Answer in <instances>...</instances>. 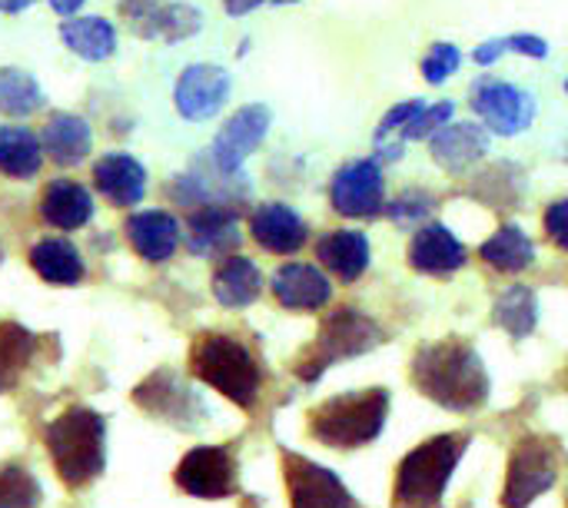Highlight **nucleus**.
Returning <instances> with one entry per match:
<instances>
[{"label": "nucleus", "instance_id": "a19ab883", "mask_svg": "<svg viewBox=\"0 0 568 508\" xmlns=\"http://www.w3.org/2000/svg\"><path fill=\"white\" fill-rule=\"evenodd\" d=\"M505 51H509V37H492V41H485V44H479V47H476L472 60H476L479 67H492Z\"/></svg>", "mask_w": 568, "mask_h": 508}, {"label": "nucleus", "instance_id": "cd10ccee", "mask_svg": "<svg viewBox=\"0 0 568 508\" xmlns=\"http://www.w3.org/2000/svg\"><path fill=\"white\" fill-rule=\"evenodd\" d=\"M61 37H64V44L77 57H84L90 64H100V60L113 57V51H117V31L103 18H74V21H64Z\"/></svg>", "mask_w": 568, "mask_h": 508}, {"label": "nucleus", "instance_id": "f704fd0d", "mask_svg": "<svg viewBox=\"0 0 568 508\" xmlns=\"http://www.w3.org/2000/svg\"><path fill=\"white\" fill-rule=\"evenodd\" d=\"M452 113H456V103H452V100H439V103H433V107H423V110L409 120V126L400 133V143H406V140H426V136L439 133V130L449 123Z\"/></svg>", "mask_w": 568, "mask_h": 508}, {"label": "nucleus", "instance_id": "1a4fd4ad", "mask_svg": "<svg viewBox=\"0 0 568 508\" xmlns=\"http://www.w3.org/2000/svg\"><path fill=\"white\" fill-rule=\"evenodd\" d=\"M555 475H558V465H555L551 445L542 439H522L509 455L502 505L505 508H528L542 492H548L555 485Z\"/></svg>", "mask_w": 568, "mask_h": 508}, {"label": "nucleus", "instance_id": "37998d69", "mask_svg": "<svg viewBox=\"0 0 568 508\" xmlns=\"http://www.w3.org/2000/svg\"><path fill=\"white\" fill-rule=\"evenodd\" d=\"M84 4H87V0H51V8H54L57 14H64V18H74Z\"/></svg>", "mask_w": 568, "mask_h": 508}, {"label": "nucleus", "instance_id": "f8f14e48", "mask_svg": "<svg viewBox=\"0 0 568 508\" xmlns=\"http://www.w3.org/2000/svg\"><path fill=\"white\" fill-rule=\"evenodd\" d=\"M270 120H273V117H270V107H263V103H247V107H240V110L223 123V130L217 133V140H214V146H210L214 166L223 169V174H230V177H237L240 169H243V163H247V156L266 140Z\"/></svg>", "mask_w": 568, "mask_h": 508}, {"label": "nucleus", "instance_id": "ea45409f", "mask_svg": "<svg viewBox=\"0 0 568 508\" xmlns=\"http://www.w3.org/2000/svg\"><path fill=\"white\" fill-rule=\"evenodd\" d=\"M509 51H515L522 57H532V60H542V57H548V41L538 37V34H512Z\"/></svg>", "mask_w": 568, "mask_h": 508}, {"label": "nucleus", "instance_id": "9b49d317", "mask_svg": "<svg viewBox=\"0 0 568 508\" xmlns=\"http://www.w3.org/2000/svg\"><path fill=\"white\" fill-rule=\"evenodd\" d=\"M176 485L194 498H227L237 492V459L223 445H197L176 465Z\"/></svg>", "mask_w": 568, "mask_h": 508}, {"label": "nucleus", "instance_id": "2eb2a0df", "mask_svg": "<svg viewBox=\"0 0 568 508\" xmlns=\"http://www.w3.org/2000/svg\"><path fill=\"white\" fill-rule=\"evenodd\" d=\"M183 240L197 256H230L240 246V217L230 207H200L186 217Z\"/></svg>", "mask_w": 568, "mask_h": 508}, {"label": "nucleus", "instance_id": "09e8293b", "mask_svg": "<svg viewBox=\"0 0 568 508\" xmlns=\"http://www.w3.org/2000/svg\"><path fill=\"white\" fill-rule=\"evenodd\" d=\"M565 386H568V373H565Z\"/></svg>", "mask_w": 568, "mask_h": 508}, {"label": "nucleus", "instance_id": "c9c22d12", "mask_svg": "<svg viewBox=\"0 0 568 508\" xmlns=\"http://www.w3.org/2000/svg\"><path fill=\"white\" fill-rule=\"evenodd\" d=\"M459 64H462V51L456 44H446V41L433 44L429 57L423 60V77H426V84H446L449 74L459 70Z\"/></svg>", "mask_w": 568, "mask_h": 508}, {"label": "nucleus", "instance_id": "39448f33", "mask_svg": "<svg viewBox=\"0 0 568 508\" xmlns=\"http://www.w3.org/2000/svg\"><path fill=\"white\" fill-rule=\"evenodd\" d=\"M466 445H469L466 435L446 432L413 449L396 472V488H393L396 508H436L446 495V485L459 459L466 455Z\"/></svg>", "mask_w": 568, "mask_h": 508}, {"label": "nucleus", "instance_id": "a211bd4d", "mask_svg": "<svg viewBox=\"0 0 568 508\" xmlns=\"http://www.w3.org/2000/svg\"><path fill=\"white\" fill-rule=\"evenodd\" d=\"M94 187L113 207H136L146 194V169L130 153H103L94 163Z\"/></svg>", "mask_w": 568, "mask_h": 508}, {"label": "nucleus", "instance_id": "79ce46f5", "mask_svg": "<svg viewBox=\"0 0 568 508\" xmlns=\"http://www.w3.org/2000/svg\"><path fill=\"white\" fill-rule=\"evenodd\" d=\"M260 4H263V0H227V14L230 18H243V14L256 11Z\"/></svg>", "mask_w": 568, "mask_h": 508}, {"label": "nucleus", "instance_id": "a878e982", "mask_svg": "<svg viewBox=\"0 0 568 508\" xmlns=\"http://www.w3.org/2000/svg\"><path fill=\"white\" fill-rule=\"evenodd\" d=\"M28 259H31L34 273L51 286H77L84 279V273H87L84 256L77 253V246L67 243V240H57V236H47V240L34 243Z\"/></svg>", "mask_w": 568, "mask_h": 508}, {"label": "nucleus", "instance_id": "f3484780", "mask_svg": "<svg viewBox=\"0 0 568 508\" xmlns=\"http://www.w3.org/2000/svg\"><path fill=\"white\" fill-rule=\"evenodd\" d=\"M492 146V133L482 123H446L439 133L429 136V153L433 159L449 169V174H459V169L472 166L476 159H482Z\"/></svg>", "mask_w": 568, "mask_h": 508}, {"label": "nucleus", "instance_id": "423d86ee", "mask_svg": "<svg viewBox=\"0 0 568 508\" xmlns=\"http://www.w3.org/2000/svg\"><path fill=\"white\" fill-rule=\"evenodd\" d=\"M383 339H386L383 329H379L365 312L342 306V309L326 316L313 350L299 360L296 373H299V379L316 383L329 366H336L342 360L365 356L369 350H375L379 343H383Z\"/></svg>", "mask_w": 568, "mask_h": 508}, {"label": "nucleus", "instance_id": "bb28decb", "mask_svg": "<svg viewBox=\"0 0 568 508\" xmlns=\"http://www.w3.org/2000/svg\"><path fill=\"white\" fill-rule=\"evenodd\" d=\"M44 143L28 126H0V174L11 180H31L41 174Z\"/></svg>", "mask_w": 568, "mask_h": 508}, {"label": "nucleus", "instance_id": "b1692460", "mask_svg": "<svg viewBox=\"0 0 568 508\" xmlns=\"http://www.w3.org/2000/svg\"><path fill=\"white\" fill-rule=\"evenodd\" d=\"M44 153L57 163V166H77L80 159H87L90 146H94V133L87 126L84 117L74 113H51V120L44 123Z\"/></svg>", "mask_w": 568, "mask_h": 508}, {"label": "nucleus", "instance_id": "0eeeda50", "mask_svg": "<svg viewBox=\"0 0 568 508\" xmlns=\"http://www.w3.org/2000/svg\"><path fill=\"white\" fill-rule=\"evenodd\" d=\"M469 103L482 120V126L495 136H518L535 120V97L509 80H495V77L476 80Z\"/></svg>", "mask_w": 568, "mask_h": 508}, {"label": "nucleus", "instance_id": "de8ad7c7", "mask_svg": "<svg viewBox=\"0 0 568 508\" xmlns=\"http://www.w3.org/2000/svg\"><path fill=\"white\" fill-rule=\"evenodd\" d=\"M0 259H4V250H0Z\"/></svg>", "mask_w": 568, "mask_h": 508}, {"label": "nucleus", "instance_id": "4be33fe9", "mask_svg": "<svg viewBox=\"0 0 568 508\" xmlns=\"http://www.w3.org/2000/svg\"><path fill=\"white\" fill-rule=\"evenodd\" d=\"M41 217L54 230H80L94 217V197L77 180H51L41 197Z\"/></svg>", "mask_w": 568, "mask_h": 508}, {"label": "nucleus", "instance_id": "f03ea898", "mask_svg": "<svg viewBox=\"0 0 568 508\" xmlns=\"http://www.w3.org/2000/svg\"><path fill=\"white\" fill-rule=\"evenodd\" d=\"M47 455L57 475L80 488L107 465V422L94 409L74 406L47 426Z\"/></svg>", "mask_w": 568, "mask_h": 508}, {"label": "nucleus", "instance_id": "dca6fc26", "mask_svg": "<svg viewBox=\"0 0 568 508\" xmlns=\"http://www.w3.org/2000/svg\"><path fill=\"white\" fill-rule=\"evenodd\" d=\"M250 233H253V240L266 253L293 256V253L303 250V243L309 236V227H306V220L293 207H286V203H263L250 217Z\"/></svg>", "mask_w": 568, "mask_h": 508}, {"label": "nucleus", "instance_id": "58836bf2", "mask_svg": "<svg viewBox=\"0 0 568 508\" xmlns=\"http://www.w3.org/2000/svg\"><path fill=\"white\" fill-rule=\"evenodd\" d=\"M429 207H433V200H429L426 194L413 190V194H403L393 207H386V213H390L393 220L403 223V220H419V217H426Z\"/></svg>", "mask_w": 568, "mask_h": 508}, {"label": "nucleus", "instance_id": "473e14b6", "mask_svg": "<svg viewBox=\"0 0 568 508\" xmlns=\"http://www.w3.org/2000/svg\"><path fill=\"white\" fill-rule=\"evenodd\" d=\"M44 107V90L41 84L18 67L0 70V110L8 117H31Z\"/></svg>", "mask_w": 568, "mask_h": 508}, {"label": "nucleus", "instance_id": "393cba45", "mask_svg": "<svg viewBox=\"0 0 568 508\" xmlns=\"http://www.w3.org/2000/svg\"><path fill=\"white\" fill-rule=\"evenodd\" d=\"M263 292V273L247 256H227L214 273V296L227 309H243Z\"/></svg>", "mask_w": 568, "mask_h": 508}, {"label": "nucleus", "instance_id": "7c9ffc66", "mask_svg": "<svg viewBox=\"0 0 568 508\" xmlns=\"http://www.w3.org/2000/svg\"><path fill=\"white\" fill-rule=\"evenodd\" d=\"M492 319H495V325H502L512 339L532 335V329H535V322H538L535 292H532L528 286H509V289L495 299Z\"/></svg>", "mask_w": 568, "mask_h": 508}, {"label": "nucleus", "instance_id": "7ed1b4c3", "mask_svg": "<svg viewBox=\"0 0 568 508\" xmlns=\"http://www.w3.org/2000/svg\"><path fill=\"white\" fill-rule=\"evenodd\" d=\"M390 412L386 389L342 393L309 412V435L326 449H359L383 435Z\"/></svg>", "mask_w": 568, "mask_h": 508}, {"label": "nucleus", "instance_id": "c85d7f7f", "mask_svg": "<svg viewBox=\"0 0 568 508\" xmlns=\"http://www.w3.org/2000/svg\"><path fill=\"white\" fill-rule=\"evenodd\" d=\"M204 27V14L189 4H163V8H146L143 21H136V31L143 37H160V41H183L194 37Z\"/></svg>", "mask_w": 568, "mask_h": 508}, {"label": "nucleus", "instance_id": "49530a36", "mask_svg": "<svg viewBox=\"0 0 568 508\" xmlns=\"http://www.w3.org/2000/svg\"><path fill=\"white\" fill-rule=\"evenodd\" d=\"M565 93H568V80H565Z\"/></svg>", "mask_w": 568, "mask_h": 508}, {"label": "nucleus", "instance_id": "8fccbe9b", "mask_svg": "<svg viewBox=\"0 0 568 508\" xmlns=\"http://www.w3.org/2000/svg\"><path fill=\"white\" fill-rule=\"evenodd\" d=\"M565 508H568V501H565Z\"/></svg>", "mask_w": 568, "mask_h": 508}, {"label": "nucleus", "instance_id": "2f4dec72", "mask_svg": "<svg viewBox=\"0 0 568 508\" xmlns=\"http://www.w3.org/2000/svg\"><path fill=\"white\" fill-rule=\"evenodd\" d=\"M34 350H37V339L24 325L18 322L0 325V393L18 383V373L31 363Z\"/></svg>", "mask_w": 568, "mask_h": 508}, {"label": "nucleus", "instance_id": "72a5a7b5", "mask_svg": "<svg viewBox=\"0 0 568 508\" xmlns=\"http://www.w3.org/2000/svg\"><path fill=\"white\" fill-rule=\"evenodd\" d=\"M41 495L44 488L28 465H0V508H37Z\"/></svg>", "mask_w": 568, "mask_h": 508}, {"label": "nucleus", "instance_id": "4468645a", "mask_svg": "<svg viewBox=\"0 0 568 508\" xmlns=\"http://www.w3.org/2000/svg\"><path fill=\"white\" fill-rule=\"evenodd\" d=\"M133 402L140 409H146L150 416H156L163 422H173L179 429H194L197 419L204 416L200 396L189 386H183L176 379V373H153L146 383H140L133 389Z\"/></svg>", "mask_w": 568, "mask_h": 508}, {"label": "nucleus", "instance_id": "6ab92c4d", "mask_svg": "<svg viewBox=\"0 0 568 508\" xmlns=\"http://www.w3.org/2000/svg\"><path fill=\"white\" fill-rule=\"evenodd\" d=\"M466 259H469L466 246L443 223L423 227L409 243V266L426 273V276H449V273L462 269Z\"/></svg>", "mask_w": 568, "mask_h": 508}, {"label": "nucleus", "instance_id": "e433bc0d", "mask_svg": "<svg viewBox=\"0 0 568 508\" xmlns=\"http://www.w3.org/2000/svg\"><path fill=\"white\" fill-rule=\"evenodd\" d=\"M423 107H426L423 100H403V103H396V107H393V110H390V113H386L383 120H379V130H375V143H383V140H386L390 133H396V130L403 133V130L409 126V120H413V117H416V113H419Z\"/></svg>", "mask_w": 568, "mask_h": 508}, {"label": "nucleus", "instance_id": "9d476101", "mask_svg": "<svg viewBox=\"0 0 568 508\" xmlns=\"http://www.w3.org/2000/svg\"><path fill=\"white\" fill-rule=\"evenodd\" d=\"M230 74L217 64H189L173 87L176 113L189 123H207L214 120L223 103L230 100Z\"/></svg>", "mask_w": 568, "mask_h": 508}, {"label": "nucleus", "instance_id": "a18cd8bd", "mask_svg": "<svg viewBox=\"0 0 568 508\" xmlns=\"http://www.w3.org/2000/svg\"><path fill=\"white\" fill-rule=\"evenodd\" d=\"M273 4H280V8H286V4H296V0H273Z\"/></svg>", "mask_w": 568, "mask_h": 508}, {"label": "nucleus", "instance_id": "c03bdc74", "mask_svg": "<svg viewBox=\"0 0 568 508\" xmlns=\"http://www.w3.org/2000/svg\"><path fill=\"white\" fill-rule=\"evenodd\" d=\"M34 4V0H0V14H21Z\"/></svg>", "mask_w": 568, "mask_h": 508}, {"label": "nucleus", "instance_id": "5701e85b", "mask_svg": "<svg viewBox=\"0 0 568 508\" xmlns=\"http://www.w3.org/2000/svg\"><path fill=\"white\" fill-rule=\"evenodd\" d=\"M316 259L342 283H356L369 269V240L359 230H332L316 243Z\"/></svg>", "mask_w": 568, "mask_h": 508}, {"label": "nucleus", "instance_id": "f257e3e1", "mask_svg": "<svg viewBox=\"0 0 568 508\" xmlns=\"http://www.w3.org/2000/svg\"><path fill=\"white\" fill-rule=\"evenodd\" d=\"M416 389L449 412H472L489 399V373L482 356L462 339L426 343L413 360Z\"/></svg>", "mask_w": 568, "mask_h": 508}, {"label": "nucleus", "instance_id": "aec40b11", "mask_svg": "<svg viewBox=\"0 0 568 508\" xmlns=\"http://www.w3.org/2000/svg\"><path fill=\"white\" fill-rule=\"evenodd\" d=\"M273 296L286 309H323L332 299L329 276L309 263H286L273 273Z\"/></svg>", "mask_w": 568, "mask_h": 508}, {"label": "nucleus", "instance_id": "c756f323", "mask_svg": "<svg viewBox=\"0 0 568 508\" xmlns=\"http://www.w3.org/2000/svg\"><path fill=\"white\" fill-rule=\"evenodd\" d=\"M479 256H482L492 269H499V273H522V269L532 266L535 246H532V240H528L518 227H502V230H495V233L482 243Z\"/></svg>", "mask_w": 568, "mask_h": 508}, {"label": "nucleus", "instance_id": "412c9836", "mask_svg": "<svg viewBox=\"0 0 568 508\" xmlns=\"http://www.w3.org/2000/svg\"><path fill=\"white\" fill-rule=\"evenodd\" d=\"M127 243L140 253L146 263H166L179 246V223L166 210H143L130 213L127 220Z\"/></svg>", "mask_w": 568, "mask_h": 508}, {"label": "nucleus", "instance_id": "4c0bfd02", "mask_svg": "<svg viewBox=\"0 0 568 508\" xmlns=\"http://www.w3.org/2000/svg\"><path fill=\"white\" fill-rule=\"evenodd\" d=\"M542 223H545V236H548L558 250L568 253V197L555 200V203L545 210Z\"/></svg>", "mask_w": 568, "mask_h": 508}, {"label": "nucleus", "instance_id": "20e7f679", "mask_svg": "<svg viewBox=\"0 0 568 508\" xmlns=\"http://www.w3.org/2000/svg\"><path fill=\"white\" fill-rule=\"evenodd\" d=\"M189 369L197 373L207 386H214L220 396L237 402L240 409H253L263 386V369L253 360V353L233 335L207 332L194 343L189 353Z\"/></svg>", "mask_w": 568, "mask_h": 508}, {"label": "nucleus", "instance_id": "6e6552de", "mask_svg": "<svg viewBox=\"0 0 568 508\" xmlns=\"http://www.w3.org/2000/svg\"><path fill=\"white\" fill-rule=\"evenodd\" d=\"M329 203L339 217L369 220L386 210V184L375 159H349L329 180Z\"/></svg>", "mask_w": 568, "mask_h": 508}, {"label": "nucleus", "instance_id": "ddd939ff", "mask_svg": "<svg viewBox=\"0 0 568 508\" xmlns=\"http://www.w3.org/2000/svg\"><path fill=\"white\" fill-rule=\"evenodd\" d=\"M283 465H286V488L293 508H356L352 492L339 482L336 472L296 452H286Z\"/></svg>", "mask_w": 568, "mask_h": 508}]
</instances>
